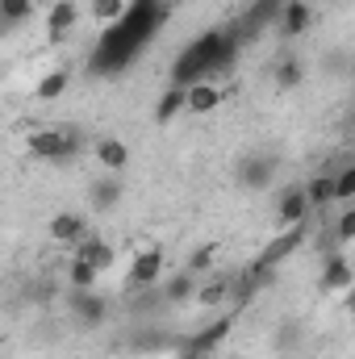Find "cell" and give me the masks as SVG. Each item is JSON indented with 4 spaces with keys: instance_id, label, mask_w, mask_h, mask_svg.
<instances>
[{
    "instance_id": "10",
    "label": "cell",
    "mask_w": 355,
    "mask_h": 359,
    "mask_svg": "<svg viewBox=\"0 0 355 359\" xmlns=\"http://www.w3.org/2000/svg\"><path fill=\"white\" fill-rule=\"evenodd\" d=\"M234 176H239V184H243L247 192H264V188L276 184V159H272L267 151H251V155L239 159Z\"/></svg>"
},
{
    "instance_id": "30",
    "label": "cell",
    "mask_w": 355,
    "mask_h": 359,
    "mask_svg": "<svg viewBox=\"0 0 355 359\" xmlns=\"http://www.w3.org/2000/svg\"><path fill=\"white\" fill-rule=\"evenodd\" d=\"M343 313H347V318L355 322V284L347 288V292H343Z\"/></svg>"
},
{
    "instance_id": "19",
    "label": "cell",
    "mask_w": 355,
    "mask_h": 359,
    "mask_svg": "<svg viewBox=\"0 0 355 359\" xmlns=\"http://www.w3.org/2000/svg\"><path fill=\"white\" fill-rule=\"evenodd\" d=\"M196 284H201V276L188 268L172 271L168 280H163V297H168V305L180 309V305H192V297H196Z\"/></svg>"
},
{
    "instance_id": "4",
    "label": "cell",
    "mask_w": 355,
    "mask_h": 359,
    "mask_svg": "<svg viewBox=\"0 0 355 359\" xmlns=\"http://www.w3.org/2000/svg\"><path fill=\"white\" fill-rule=\"evenodd\" d=\"M163 271H168V251H163L159 243L134 251V259H130V268H126V292L134 297V292L159 288V284H163Z\"/></svg>"
},
{
    "instance_id": "21",
    "label": "cell",
    "mask_w": 355,
    "mask_h": 359,
    "mask_svg": "<svg viewBox=\"0 0 355 359\" xmlns=\"http://www.w3.org/2000/svg\"><path fill=\"white\" fill-rule=\"evenodd\" d=\"M121 196H126V184L117 176H105V180H96L88 188V201H92V209L96 213H113L117 205H121Z\"/></svg>"
},
{
    "instance_id": "12",
    "label": "cell",
    "mask_w": 355,
    "mask_h": 359,
    "mask_svg": "<svg viewBox=\"0 0 355 359\" xmlns=\"http://www.w3.org/2000/svg\"><path fill=\"white\" fill-rule=\"evenodd\" d=\"M314 21H318V13H314V4H309V0H284L280 21H276V34H280L284 42H297L301 34H309V29H314Z\"/></svg>"
},
{
    "instance_id": "2",
    "label": "cell",
    "mask_w": 355,
    "mask_h": 359,
    "mask_svg": "<svg viewBox=\"0 0 355 359\" xmlns=\"http://www.w3.org/2000/svg\"><path fill=\"white\" fill-rule=\"evenodd\" d=\"M142 50H147V46L130 34V25L117 21V25L100 29V38H96V46H92V55H88V72L92 76H117V72H126Z\"/></svg>"
},
{
    "instance_id": "26",
    "label": "cell",
    "mask_w": 355,
    "mask_h": 359,
    "mask_svg": "<svg viewBox=\"0 0 355 359\" xmlns=\"http://www.w3.org/2000/svg\"><path fill=\"white\" fill-rule=\"evenodd\" d=\"M0 17L8 29H17V25L34 21V0H0Z\"/></svg>"
},
{
    "instance_id": "3",
    "label": "cell",
    "mask_w": 355,
    "mask_h": 359,
    "mask_svg": "<svg viewBox=\"0 0 355 359\" xmlns=\"http://www.w3.org/2000/svg\"><path fill=\"white\" fill-rule=\"evenodd\" d=\"M76 134L72 130H63V126H38V130H29V138H25V151H29V159H38V163H67L72 155H76Z\"/></svg>"
},
{
    "instance_id": "22",
    "label": "cell",
    "mask_w": 355,
    "mask_h": 359,
    "mask_svg": "<svg viewBox=\"0 0 355 359\" xmlns=\"http://www.w3.org/2000/svg\"><path fill=\"white\" fill-rule=\"evenodd\" d=\"M100 276H105V271L92 268L88 259H80V255H72V259L63 264V284L76 288V292H84V288H100Z\"/></svg>"
},
{
    "instance_id": "5",
    "label": "cell",
    "mask_w": 355,
    "mask_h": 359,
    "mask_svg": "<svg viewBox=\"0 0 355 359\" xmlns=\"http://www.w3.org/2000/svg\"><path fill=\"white\" fill-rule=\"evenodd\" d=\"M314 213H318V209H314V201H309V192H305V180H301V184H284V188H280L272 222H276V230H288V226H309Z\"/></svg>"
},
{
    "instance_id": "7",
    "label": "cell",
    "mask_w": 355,
    "mask_h": 359,
    "mask_svg": "<svg viewBox=\"0 0 355 359\" xmlns=\"http://www.w3.org/2000/svg\"><path fill=\"white\" fill-rule=\"evenodd\" d=\"M88 217L84 213H76V209H59V213H51V222H46V238L55 243V247H80L84 238H88Z\"/></svg>"
},
{
    "instance_id": "15",
    "label": "cell",
    "mask_w": 355,
    "mask_h": 359,
    "mask_svg": "<svg viewBox=\"0 0 355 359\" xmlns=\"http://www.w3.org/2000/svg\"><path fill=\"white\" fill-rule=\"evenodd\" d=\"M184 92H188V113L192 117H209V113H217L226 104V88L213 84V80H201V84H192Z\"/></svg>"
},
{
    "instance_id": "20",
    "label": "cell",
    "mask_w": 355,
    "mask_h": 359,
    "mask_svg": "<svg viewBox=\"0 0 355 359\" xmlns=\"http://www.w3.org/2000/svg\"><path fill=\"white\" fill-rule=\"evenodd\" d=\"M272 80H276V88H297V84L305 80L301 55H297V50H280V55L272 59Z\"/></svg>"
},
{
    "instance_id": "17",
    "label": "cell",
    "mask_w": 355,
    "mask_h": 359,
    "mask_svg": "<svg viewBox=\"0 0 355 359\" xmlns=\"http://www.w3.org/2000/svg\"><path fill=\"white\" fill-rule=\"evenodd\" d=\"M72 88V67H51L46 76H38L34 80V100L38 104H55V100H63Z\"/></svg>"
},
{
    "instance_id": "11",
    "label": "cell",
    "mask_w": 355,
    "mask_h": 359,
    "mask_svg": "<svg viewBox=\"0 0 355 359\" xmlns=\"http://www.w3.org/2000/svg\"><path fill=\"white\" fill-rule=\"evenodd\" d=\"M192 305L196 309H234V276H222V271L201 276Z\"/></svg>"
},
{
    "instance_id": "27",
    "label": "cell",
    "mask_w": 355,
    "mask_h": 359,
    "mask_svg": "<svg viewBox=\"0 0 355 359\" xmlns=\"http://www.w3.org/2000/svg\"><path fill=\"white\" fill-rule=\"evenodd\" d=\"M335 243L339 247H355V201L351 205H343V213H335Z\"/></svg>"
},
{
    "instance_id": "9",
    "label": "cell",
    "mask_w": 355,
    "mask_h": 359,
    "mask_svg": "<svg viewBox=\"0 0 355 359\" xmlns=\"http://www.w3.org/2000/svg\"><path fill=\"white\" fill-rule=\"evenodd\" d=\"M305 238H309V226H288V230H276L272 238H267V247L260 251V268H267V271H276L297 247H305Z\"/></svg>"
},
{
    "instance_id": "6",
    "label": "cell",
    "mask_w": 355,
    "mask_h": 359,
    "mask_svg": "<svg viewBox=\"0 0 355 359\" xmlns=\"http://www.w3.org/2000/svg\"><path fill=\"white\" fill-rule=\"evenodd\" d=\"M230 330H234V313H217V318H209V322L192 334V343H188L184 359H209L226 339H230Z\"/></svg>"
},
{
    "instance_id": "28",
    "label": "cell",
    "mask_w": 355,
    "mask_h": 359,
    "mask_svg": "<svg viewBox=\"0 0 355 359\" xmlns=\"http://www.w3.org/2000/svg\"><path fill=\"white\" fill-rule=\"evenodd\" d=\"M351 201H355V159L343 163L339 176H335V205H351Z\"/></svg>"
},
{
    "instance_id": "18",
    "label": "cell",
    "mask_w": 355,
    "mask_h": 359,
    "mask_svg": "<svg viewBox=\"0 0 355 359\" xmlns=\"http://www.w3.org/2000/svg\"><path fill=\"white\" fill-rule=\"evenodd\" d=\"M72 255L88 259L92 268H100L105 276H109V271H113V264H117V247H113L109 238H100V234H88V238H84V243H80Z\"/></svg>"
},
{
    "instance_id": "14",
    "label": "cell",
    "mask_w": 355,
    "mask_h": 359,
    "mask_svg": "<svg viewBox=\"0 0 355 359\" xmlns=\"http://www.w3.org/2000/svg\"><path fill=\"white\" fill-rule=\"evenodd\" d=\"M80 4L76 0H55L51 8H46V42L51 46H59V42H67L72 34H76V25H80Z\"/></svg>"
},
{
    "instance_id": "1",
    "label": "cell",
    "mask_w": 355,
    "mask_h": 359,
    "mask_svg": "<svg viewBox=\"0 0 355 359\" xmlns=\"http://www.w3.org/2000/svg\"><path fill=\"white\" fill-rule=\"evenodd\" d=\"M239 46H243V38H239L234 21L196 34L176 59H172V67H168V84H176V88H192V84H201V80L222 76V72L239 59Z\"/></svg>"
},
{
    "instance_id": "25",
    "label": "cell",
    "mask_w": 355,
    "mask_h": 359,
    "mask_svg": "<svg viewBox=\"0 0 355 359\" xmlns=\"http://www.w3.org/2000/svg\"><path fill=\"white\" fill-rule=\"evenodd\" d=\"M180 113H188V92L176 88V84H168V92H163L159 104H155V117H159V121H176Z\"/></svg>"
},
{
    "instance_id": "8",
    "label": "cell",
    "mask_w": 355,
    "mask_h": 359,
    "mask_svg": "<svg viewBox=\"0 0 355 359\" xmlns=\"http://www.w3.org/2000/svg\"><path fill=\"white\" fill-rule=\"evenodd\" d=\"M67 313H72L76 326H105V318H109V297H100V288H84V292L67 288Z\"/></svg>"
},
{
    "instance_id": "24",
    "label": "cell",
    "mask_w": 355,
    "mask_h": 359,
    "mask_svg": "<svg viewBox=\"0 0 355 359\" xmlns=\"http://www.w3.org/2000/svg\"><path fill=\"white\" fill-rule=\"evenodd\" d=\"M130 4H134V0H88V13H92V21H96L100 29H109V25L126 21Z\"/></svg>"
},
{
    "instance_id": "23",
    "label": "cell",
    "mask_w": 355,
    "mask_h": 359,
    "mask_svg": "<svg viewBox=\"0 0 355 359\" xmlns=\"http://www.w3.org/2000/svg\"><path fill=\"white\" fill-rule=\"evenodd\" d=\"M335 176H339V168H330V172H318V176L305 180V192H309L314 209H330V205H335Z\"/></svg>"
},
{
    "instance_id": "13",
    "label": "cell",
    "mask_w": 355,
    "mask_h": 359,
    "mask_svg": "<svg viewBox=\"0 0 355 359\" xmlns=\"http://www.w3.org/2000/svg\"><path fill=\"white\" fill-rule=\"evenodd\" d=\"M92 159H96V168H100V172L121 176V172L130 168V142H126V138H117V134H100V138L92 142Z\"/></svg>"
},
{
    "instance_id": "16",
    "label": "cell",
    "mask_w": 355,
    "mask_h": 359,
    "mask_svg": "<svg viewBox=\"0 0 355 359\" xmlns=\"http://www.w3.org/2000/svg\"><path fill=\"white\" fill-rule=\"evenodd\" d=\"M351 284H355V264L347 259V255H330V259L322 264V292L343 297Z\"/></svg>"
},
{
    "instance_id": "29",
    "label": "cell",
    "mask_w": 355,
    "mask_h": 359,
    "mask_svg": "<svg viewBox=\"0 0 355 359\" xmlns=\"http://www.w3.org/2000/svg\"><path fill=\"white\" fill-rule=\"evenodd\" d=\"M213 259H217V251H213V247H196V251L188 255V264H184V268L196 271V276H209V271H213Z\"/></svg>"
}]
</instances>
